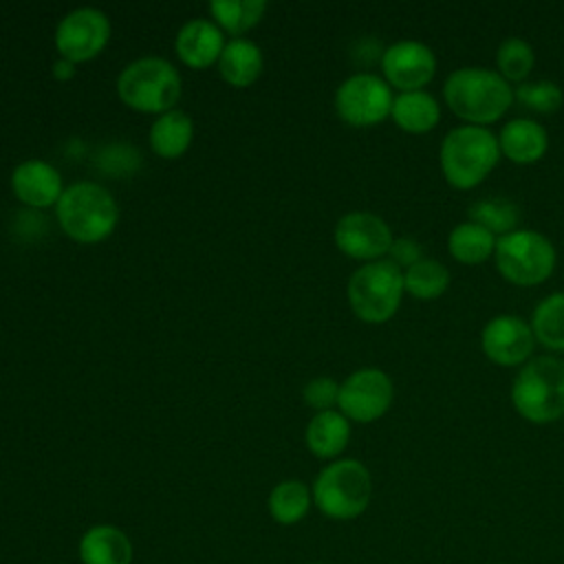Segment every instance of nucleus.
<instances>
[{
    "label": "nucleus",
    "mask_w": 564,
    "mask_h": 564,
    "mask_svg": "<svg viewBox=\"0 0 564 564\" xmlns=\"http://www.w3.org/2000/svg\"><path fill=\"white\" fill-rule=\"evenodd\" d=\"M77 555L82 564H132L134 546L119 527L95 524L79 538Z\"/></svg>",
    "instance_id": "f3484780"
},
{
    "label": "nucleus",
    "mask_w": 564,
    "mask_h": 564,
    "mask_svg": "<svg viewBox=\"0 0 564 564\" xmlns=\"http://www.w3.org/2000/svg\"><path fill=\"white\" fill-rule=\"evenodd\" d=\"M381 70L390 86L405 90H423L436 73L434 51L419 40H399L383 48Z\"/></svg>",
    "instance_id": "4468645a"
},
{
    "label": "nucleus",
    "mask_w": 564,
    "mask_h": 564,
    "mask_svg": "<svg viewBox=\"0 0 564 564\" xmlns=\"http://www.w3.org/2000/svg\"><path fill=\"white\" fill-rule=\"evenodd\" d=\"M496 236L487 231L485 227L465 220L458 223L449 236H447V249L454 260L463 264H480L494 256L496 249Z\"/></svg>",
    "instance_id": "5701e85b"
},
{
    "label": "nucleus",
    "mask_w": 564,
    "mask_h": 564,
    "mask_svg": "<svg viewBox=\"0 0 564 564\" xmlns=\"http://www.w3.org/2000/svg\"><path fill=\"white\" fill-rule=\"evenodd\" d=\"M264 9V0H214L209 4L214 20L234 37L247 33L253 24H258Z\"/></svg>",
    "instance_id": "cd10ccee"
},
{
    "label": "nucleus",
    "mask_w": 564,
    "mask_h": 564,
    "mask_svg": "<svg viewBox=\"0 0 564 564\" xmlns=\"http://www.w3.org/2000/svg\"><path fill=\"white\" fill-rule=\"evenodd\" d=\"M480 346L485 357L498 366H524L533 357L535 335L520 315L500 313L485 324Z\"/></svg>",
    "instance_id": "f8f14e48"
},
{
    "label": "nucleus",
    "mask_w": 564,
    "mask_h": 564,
    "mask_svg": "<svg viewBox=\"0 0 564 564\" xmlns=\"http://www.w3.org/2000/svg\"><path fill=\"white\" fill-rule=\"evenodd\" d=\"M529 324L535 341L549 350L564 352V291H555L540 300Z\"/></svg>",
    "instance_id": "a878e982"
},
{
    "label": "nucleus",
    "mask_w": 564,
    "mask_h": 564,
    "mask_svg": "<svg viewBox=\"0 0 564 564\" xmlns=\"http://www.w3.org/2000/svg\"><path fill=\"white\" fill-rule=\"evenodd\" d=\"M500 159L498 137L485 126L463 123L452 128L438 150L445 181L456 189H471L485 181Z\"/></svg>",
    "instance_id": "7ed1b4c3"
},
{
    "label": "nucleus",
    "mask_w": 564,
    "mask_h": 564,
    "mask_svg": "<svg viewBox=\"0 0 564 564\" xmlns=\"http://www.w3.org/2000/svg\"><path fill=\"white\" fill-rule=\"evenodd\" d=\"M337 399H339V383L330 377H317L304 386V401L317 412L333 410V405H337Z\"/></svg>",
    "instance_id": "7c9ffc66"
},
{
    "label": "nucleus",
    "mask_w": 564,
    "mask_h": 564,
    "mask_svg": "<svg viewBox=\"0 0 564 564\" xmlns=\"http://www.w3.org/2000/svg\"><path fill=\"white\" fill-rule=\"evenodd\" d=\"M194 137L192 117L183 110L163 112L150 128V145L163 159L181 156Z\"/></svg>",
    "instance_id": "4be33fe9"
},
{
    "label": "nucleus",
    "mask_w": 564,
    "mask_h": 564,
    "mask_svg": "<svg viewBox=\"0 0 564 564\" xmlns=\"http://www.w3.org/2000/svg\"><path fill=\"white\" fill-rule=\"evenodd\" d=\"M394 95L390 84L375 73H355L335 93V110L341 121L355 128L381 123L392 112Z\"/></svg>",
    "instance_id": "1a4fd4ad"
},
{
    "label": "nucleus",
    "mask_w": 564,
    "mask_h": 564,
    "mask_svg": "<svg viewBox=\"0 0 564 564\" xmlns=\"http://www.w3.org/2000/svg\"><path fill=\"white\" fill-rule=\"evenodd\" d=\"M496 269L505 280L518 286H535L555 269L553 242L535 229H516L496 240Z\"/></svg>",
    "instance_id": "6e6552de"
},
{
    "label": "nucleus",
    "mask_w": 564,
    "mask_h": 564,
    "mask_svg": "<svg viewBox=\"0 0 564 564\" xmlns=\"http://www.w3.org/2000/svg\"><path fill=\"white\" fill-rule=\"evenodd\" d=\"M392 240L390 225L372 212H348L335 225V245L355 260H381Z\"/></svg>",
    "instance_id": "ddd939ff"
},
{
    "label": "nucleus",
    "mask_w": 564,
    "mask_h": 564,
    "mask_svg": "<svg viewBox=\"0 0 564 564\" xmlns=\"http://www.w3.org/2000/svg\"><path fill=\"white\" fill-rule=\"evenodd\" d=\"M520 205L507 196L478 198L467 209V220L485 227L496 238L507 236L520 225Z\"/></svg>",
    "instance_id": "393cba45"
},
{
    "label": "nucleus",
    "mask_w": 564,
    "mask_h": 564,
    "mask_svg": "<svg viewBox=\"0 0 564 564\" xmlns=\"http://www.w3.org/2000/svg\"><path fill=\"white\" fill-rule=\"evenodd\" d=\"M225 48L223 31L216 22L194 18L178 29L176 55L189 68H207L220 59Z\"/></svg>",
    "instance_id": "dca6fc26"
},
{
    "label": "nucleus",
    "mask_w": 564,
    "mask_h": 564,
    "mask_svg": "<svg viewBox=\"0 0 564 564\" xmlns=\"http://www.w3.org/2000/svg\"><path fill=\"white\" fill-rule=\"evenodd\" d=\"M117 93L132 110L163 115L181 97V75L163 57H141L121 70Z\"/></svg>",
    "instance_id": "423d86ee"
},
{
    "label": "nucleus",
    "mask_w": 564,
    "mask_h": 564,
    "mask_svg": "<svg viewBox=\"0 0 564 564\" xmlns=\"http://www.w3.org/2000/svg\"><path fill=\"white\" fill-rule=\"evenodd\" d=\"M403 291V271L388 258L355 269L346 289L352 313L368 324L388 322L397 313Z\"/></svg>",
    "instance_id": "0eeeda50"
},
{
    "label": "nucleus",
    "mask_w": 564,
    "mask_h": 564,
    "mask_svg": "<svg viewBox=\"0 0 564 564\" xmlns=\"http://www.w3.org/2000/svg\"><path fill=\"white\" fill-rule=\"evenodd\" d=\"M311 494L322 516L330 520H355L370 505L372 476L361 460L337 458L317 474Z\"/></svg>",
    "instance_id": "20e7f679"
},
{
    "label": "nucleus",
    "mask_w": 564,
    "mask_h": 564,
    "mask_svg": "<svg viewBox=\"0 0 564 564\" xmlns=\"http://www.w3.org/2000/svg\"><path fill=\"white\" fill-rule=\"evenodd\" d=\"M443 97L449 110L471 126H485L498 121L513 101V88L509 82L485 66H463L447 75L443 84Z\"/></svg>",
    "instance_id": "f257e3e1"
},
{
    "label": "nucleus",
    "mask_w": 564,
    "mask_h": 564,
    "mask_svg": "<svg viewBox=\"0 0 564 564\" xmlns=\"http://www.w3.org/2000/svg\"><path fill=\"white\" fill-rule=\"evenodd\" d=\"M533 64H535V53L527 40L518 35H509L500 42L496 51V66L507 82H518V84L527 82Z\"/></svg>",
    "instance_id": "c85d7f7f"
},
{
    "label": "nucleus",
    "mask_w": 564,
    "mask_h": 564,
    "mask_svg": "<svg viewBox=\"0 0 564 564\" xmlns=\"http://www.w3.org/2000/svg\"><path fill=\"white\" fill-rule=\"evenodd\" d=\"M55 212L64 234L77 242H99L108 238L119 220V209L112 194L93 181H82L66 187L55 205Z\"/></svg>",
    "instance_id": "39448f33"
},
{
    "label": "nucleus",
    "mask_w": 564,
    "mask_h": 564,
    "mask_svg": "<svg viewBox=\"0 0 564 564\" xmlns=\"http://www.w3.org/2000/svg\"><path fill=\"white\" fill-rule=\"evenodd\" d=\"M350 438V423L348 419L337 410L317 412L308 425H306V447L317 458H337Z\"/></svg>",
    "instance_id": "6ab92c4d"
},
{
    "label": "nucleus",
    "mask_w": 564,
    "mask_h": 564,
    "mask_svg": "<svg viewBox=\"0 0 564 564\" xmlns=\"http://www.w3.org/2000/svg\"><path fill=\"white\" fill-rule=\"evenodd\" d=\"M500 154L511 159L513 163L529 165L544 156L549 148V134L542 123L529 117L509 119L498 134Z\"/></svg>",
    "instance_id": "a211bd4d"
},
{
    "label": "nucleus",
    "mask_w": 564,
    "mask_h": 564,
    "mask_svg": "<svg viewBox=\"0 0 564 564\" xmlns=\"http://www.w3.org/2000/svg\"><path fill=\"white\" fill-rule=\"evenodd\" d=\"M449 286V271L434 258H421L403 271V289L416 300H436Z\"/></svg>",
    "instance_id": "bb28decb"
},
{
    "label": "nucleus",
    "mask_w": 564,
    "mask_h": 564,
    "mask_svg": "<svg viewBox=\"0 0 564 564\" xmlns=\"http://www.w3.org/2000/svg\"><path fill=\"white\" fill-rule=\"evenodd\" d=\"M262 66H264L262 51L258 48V44L245 37L229 40L218 59L220 77L236 88H245L253 84L260 77Z\"/></svg>",
    "instance_id": "aec40b11"
},
{
    "label": "nucleus",
    "mask_w": 564,
    "mask_h": 564,
    "mask_svg": "<svg viewBox=\"0 0 564 564\" xmlns=\"http://www.w3.org/2000/svg\"><path fill=\"white\" fill-rule=\"evenodd\" d=\"M311 564H328V562H311Z\"/></svg>",
    "instance_id": "72a5a7b5"
},
{
    "label": "nucleus",
    "mask_w": 564,
    "mask_h": 564,
    "mask_svg": "<svg viewBox=\"0 0 564 564\" xmlns=\"http://www.w3.org/2000/svg\"><path fill=\"white\" fill-rule=\"evenodd\" d=\"M110 37V20L104 11L82 7L66 13L55 29L57 53L68 62H88L97 57Z\"/></svg>",
    "instance_id": "9b49d317"
},
{
    "label": "nucleus",
    "mask_w": 564,
    "mask_h": 564,
    "mask_svg": "<svg viewBox=\"0 0 564 564\" xmlns=\"http://www.w3.org/2000/svg\"><path fill=\"white\" fill-rule=\"evenodd\" d=\"M53 70H55V77L66 79V77H70V75H73V62H68V59H64V57H62L59 62H55Z\"/></svg>",
    "instance_id": "473e14b6"
},
{
    "label": "nucleus",
    "mask_w": 564,
    "mask_h": 564,
    "mask_svg": "<svg viewBox=\"0 0 564 564\" xmlns=\"http://www.w3.org/2000/svg\"><path fill=\"white\" fill-rule=\"evenodd\" d=\"M311 505H313V494L302 480H282L271 489L267 498L269 516L284 527H291L304 520Z\"/></svg>",
    "instance_id": "b1692460"
},
{
    "label": "nucleus",
    "mask_w": 564,
    "mask_h": 564,
    "mask_svg": "<svg viewBox=\"0 0 564 564\" xmlns=\"http://www.w3.org/2000/svg\"><path fill=\"white\" fill-rule=\"evenodd\" d=\"M511 405L535 425L564 416V359L555 355L531 357L513 377Z\"/></svg>",
    "instance_id": "f03ea898"
},
{
    "label": "nucleus",
    "mask_w": 564,
    "mask_h": 564,
    "mask_svg": "<svg viewBox=\"0 0 564 564\" xmlns=\"http://www.w3.org/2000/svg\"><path fill=\"white\" fill-rule=\"evenodd\" d=\"M390 117L401 130L421 134L438 123L441 106L427 90H405L394 97Z\"/></svg>",
    "instance_id": "412c9836"
},
{
    "label": "nucleus",
    "mask_w": 564,
    "mask_h": 564,
    "mask_svg": "<svg viewBox=\"0 0 564 564\" xmlns=\"http://www.w3.org/2000/svg\"><path fill=\"white\" fill-rule=\"evenodd\" d=\"M513 99H518L524 108L533 112L551 115L562 106L564 93L553 79H529L516 86Z\"/></svg>",
    "instance_id": "c756f323"
},
{
    "label": "nucleus",
    "mask_w": 564,
    "mask_h": 564,
    "mask_svg": "<svg viewBox=\"0 0 564 564\" xmlns=\"http://www.w3.org/2000/svg\"><path fill=\"white\" fill-rule=\"evenodd\" d=\"M392 379L381 368H359L339 383V412L348 421L372 423L381 419L392 405Z\"/></svg>",
    "instance_id": "9d476101"
},
{
    "label": "nucleus",
    "mask_w": 564,
    "mask_h": 564,
    "mask_svg": "<svg viewBox=\"0 0 564 564\" xmlns=\"http://www.w3.org/2000/svg\"><path fill=\"white\" fill-rule=\"evenodd\" d=\"M423 258V251H421V245L410 238V236H399L392 240L390 245V251H388V260L392 264H397L401 271L410 269L412 264H416L419 260Z\"/></svg>",
    "instance_id": "2f4dec72"
},
{
    "label": "nucleus",
    "mask_w": 564,
    "mask_h": 564,
    "mask_svg": "<svg viewBox=\"0 0 564 564\" xmlns=\"http://www.w3.org/2000/svg\"><path fill=\"white\" fill-rule=\"evenodd\" d=\"M13 194L29 207H48L57 205L64 194L59 172L40 159L22 161L11 174Z\"/></svg>",
    "instance_id": "2eb2a0df"
}]
</instances>
